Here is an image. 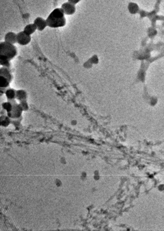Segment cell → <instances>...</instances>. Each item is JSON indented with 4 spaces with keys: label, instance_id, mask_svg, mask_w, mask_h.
<instances>
[{
    "label": "cell",
    "instance_id": "obj_1",
    "mask_svg": "<svg viewBox=\"0 0 164 231\" xmlns=\"http://www.w3.org/2000/svg\"><path fill=\"white\" fill-rule=\"evenodd\" d=\"M47 26L51 28H59L65 26L66 19L64 13L61 8L54 9L49 14L46 19Z\"/></svg>",
    "mask_w": 164,
    "mask_h": 231
},
{
    "label": "cell",
    "instance_id": "obj_2",
    "mask_svg": "<svg viewBox=\"0 0 164 231\" xmlns=\"http://www.w3.org/2000/svg\"><path fill=\"white\" fill-rule=\"evenodd\" d=\"M17 48L12 43L3 42L0 43V55L5 56L11 60L16 56Z\"/></svg>",
    "mask_w": 164,
    "mask_h": 231
},
{
    "label": "cell",
    "instance_id": "obj_3",
    "mask_svg": "<svg viewBox=\"0 0 164 231\" xmlns=\"http://www.w3.org/2000/svg\"><path fill=\"white\" fill-rule=\"evenodd\" d=\"M8 101L11 103L13 106L12 110L9 113H7L8 116L12 119H18L20 118L23 111L19 104L17 103L15 100H8Z\"/></svg>",
    "mask_w": 164,
    "mask_h": 231
},
{
    "label": "cell",
    "instance_id": "obj_4",
    "mask_svg": "<svg viewBox=\"0 0 164 231\" xmlns=\"http://www.w3.org/2000/svg\"><path fill=\"white\" fill-rule=\"evenodd\" d=\"M30 41V35H27L24 31L17 34V43L20 45H27Z\"/></svg>",
    "mask_w": 164,
    "mask_h": 231
},
{
    "label": "cell",
    "instance_id": "obj_5",
    "mask_svg": "<svg viewBox=\"0 0 164 231\" xmlns=\"http://www.w3.org/2000/svg\"><path fill=\"white\" fill-rule=\"evenodd\" d=\"M61 7L65 14L67 15H72L76 11L75 4H72L69 1L62 4Z\"/></svg>",
    "mask_w": 164,
    "mask_h": 231
},
{
    "label": "cell",
    "instance_id": "obj_6",
    "mask_svg": "<svg viewBox=\"0 0 164 231\" xmlns=\"http://www.w3.org/2000/svg\"><path fill=\"white\" fill-rule=\"evenodd\" d=\"M34 24L36 26L38 30L40 31H42L47 26L46 20L41 17L37 18L34 21Z\"/></svg>",
    "mask_w": 164,
    "mask_h": 231
},
{
    "label": "cell",
    "instance_id": "obj_7",
    "mask_svg": "<svg viewBox=\"0 0 164 231\" xmlns=\"http://www.w3.org/2000/svg\"><path fill=\"white\" fill-rule=\"evenodd\" d=\"M5 41L12 44L17 43V35L13 32H8L5 37Z\"/></svg>",
    "mask_w": 164,
    "mask_h": 231
},
{
    "label": "cell",
    "instance_id": "obj_8",
    "mask_svg": "<svg viewBox=\"0 0 164 231\" xmlns=\"http://www.w3.org/2000/svg\"><path fill=\"white\" fill-rule=\"evenodd\" d=\"M1 76L4 77L11 82L12 79V76L8 68L7 67H2L0 70Z\"/></svg>",
    "mask_w": 164,
    "mask_h": 231
},
{
    "label": "cell",
    "instance_id": "obj_9",
    "mask_svg": "<svg viewBox=\"0 0 164 231\" xmlns=\"http://www.w3.org/2000/svg\"><path fill=\"white\" fill-rule=\"evenodd\" d=\"M37 29L36 26L34 24H31L25 26V28H24V31L27 34V35H32L33 34L36 30Z\"/></svg>",
    "mask_w": 164,
    "mask_h": 231
},
{
    "label": "cell",
    "instance_id": "obj_10",
    "mask_svg": "<svg viewBox=\"0 0 164 231\" xmlns=\"http://www.w3.org/2000/svg\"><path fill=\"white\" fill-rule=\"evenodd\" d=\"M16 98L20 101L26 100L27 94L25 91L19 90L16 91Z\"/></svg>",
    "mask_w": 164,
    "mask_h": 231
},
{
    "label": "cell",
    "instance_id": "obj_11",
    "mask_svg": "<svg viewBox=\"0 0 164 231\" xmlns=\"http://www.w3.org/2000/svg\"><path fill=\"white\" fill-rule=\"evenodd\" d=\"M16 91L14 89L9 88L7 92H6V96L8 100H15L16 98Z\"/></svg>",
    "mask_w": 164,
    "mask_h": 231
},
{
    "label": "cell",
    "instance_id": "obj_12",
    "mask_svg": "<svg viewBox=\"0 0 164 231\" xmlns=\"http://www.w3.org/2000/svg\"><path fill=\"white\" fill-rule=\"evenodd\" d=\"M10 61L7 57L0 55V63L3 67L9 68L10 66Z\"/></svg>",
    "mask_w": 164,
    "mask_h": 231
},
{
    "label": "cell",
    "instance_id": "obj_13",
    "mask_svg": "<svg viewBox=\"0 0 164 231\" xmlns=\"http://www.w3.org/2000/svg\"><path fill=\"white\" fill-rule=\"evenodd\" d=\"M10 81L2 76L0 77V86L1 88L9 87Z\"/></svg>",
    "mask_w": 164,
    "mask_h": 231
},
{
    "label": "cell",
    "instance_id": "obj_14",
    "mask_svg": "<svg viewBox=\"0 0 164 231\" xmlns=\"http://www.w3.org/2000/svg\"><path fill=\"white\" fill-rule=\"evenodd\" d=\"M3 109L7 111V113H9L12 110V104L8 101L7 102L4 103L2 105Z\"/></svg>",
    "mask_w": 164,
    "mask_h": 231
},
{
    "label": "cell",
    "instance_id": "obj_15",
    "mask_svg": "<svg viewBox=\"0 0 164 231\" xmlns=\"http://www.w3.org/2000/svg\"><path fill=\"white\" fill-rule=\"evenodd\" d=\"M10 118L8 116L1 118V124L3 126H7L10 123Z\"/></svg>",
    "mask_w": 164,
    "mask_h": 231
},
{
    "label": "cell",
    "instance_id": "obj_16",
    "mask_svg": "<svg viewBox=\"0 0 164 231\" xmlns=\"http://www.w3.org/2000/svg\"><path fill=\"white\" fill-rule=\"evenodd\" d=\"M19 105L23 111H27L29 108V106H28V103H27L26 100L20 101V103L19 104Z\"/></svg>",
    "mask_w": 164,
    "mask_h": 231
},
{
    "label": "cell",
    "instance_id": "obj_17",
    "mask_svg": "<svg viewBox=\"0 0 164 231\" xmlns=\"http://www.w3.org/2000/svg\"><path fill=\"white\" fill-rule=\"evenodd\" d=\"M69 2L72 3V4H76L78 3L81 0H68Z\"/></svg>",
    "mask_w": 164,
    "mask_h": 231
}]
</instances>
